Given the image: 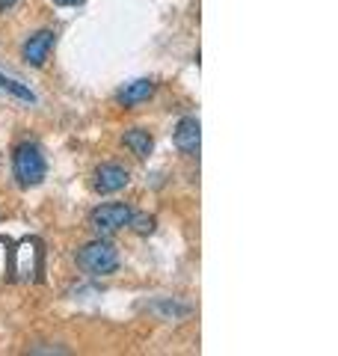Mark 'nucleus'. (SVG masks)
<instances>
[{"instance_id":"5","label":"nucleus","mask_w":338,"mask_h":356,"mask_svg":"<svg viewBox=\"0 0 338 356\" xmlns=\"http://www.w3.org/2000/svg\"><path fill=\"white\" fill-rule=\"evenodd\" d=\"M131 181V172L125 170L122 163H101L98 170H95V181H92V187L98 193H116V191H122Z\"/></svg>"},{"instance_id":"1","label":"nucleus","mask_w":338,"mask_h":356,"mask_svg":"<svg viewBox=\"0 0 338 356\" xmlns=\"http://www.w3.org/2000/svg\"><path fill=\"white\" fill-rule=\"evenodd\" d=\"M45 250L39 238H21L13 243V259H9V280L13 282H36L42 273Z\"/></svg>"},{"instance_id":"7","label":"nucleus","mask_w":338,"mask_h":356,"mask_svg":"<svg viewBox=\"0 0 338 356\" xmlns=\"http://www.w3.org/2000/svg\"><path fill=\"white\" fill-rule=\"evenodd\" d=\"M199 143H202L199 119L187 116V119L178 122V128H175V146H178V152H184V154H196V152H199Z\"/></svg>"},{"instance_id":"13","label":"nucleus","mask_w":338,"mask_h":356,"mask_svg":"<svg viewBox=\"0 0 338 356\" xmlns=\"http://www.w3.org/2000/svg\"><path fill=\"white\" fill-rule=\"evenodd\" d=\"M18 0H0V13H6V9H13Z\"/></svg>"},{"instance_id":"3","label":"nucleus","mask_w":338,"mask_h":356,"mask_svg":"<svg viewBox=\"0 0 338 356\" xmlns=\"http://www.w3.org/2000/svg\"><path fill=\"white\" fill-rule=\"evenodd\" d=\"M13 172H15V181L21 187H36L42 184L45 172H48V166H45V158H42V149L36 143H21L13 154Z\"/></svg>"},{"instance_id":"12","label":"nucleus","mask_w":338,"mask_h":356,"mask_svg":"<svg viewBox=\"0 0 338 356\" xmlns=\"http://www.w3.org/2000/svg\"><path fill=\"white\" fill-rule=\"evenodd\" d=\"M134 229L140 232V235H149V232H154V217H131Z\"/></svg>"},{"instance_id":"6","label":"nucleus","mask_w":338,"mask_h":356,"mask_svg":"<svg viewBox=\"0 0 338 356\" xmlns=\"http://www.w3.org/2000/svg\"><path fill=\"white\" fill-rule=\"evenodd\" d=\"M54 30H39L33 33V36L24 42V60L30 65H45V60H48V54L54 48Z\"/></svg>"},{"instance_id":"14","label":"nucleus","mask_w":338,"mask_h":356,"mask_svg":"<svg viewBox=\"0 0 338 356\" xmlns=\"http://www.w3.org/2000/svg\"><path fill=\"white\" fill-rule=\"evenodd\" d=\"M54 3H60V6H77L81 0H54Z\"/></svg>"},{"instance_id":"10","label":"nucleus","mask_w":338,"mask_h":356,"mask_svg":"<svg viewBox=\"0 0 338 356\" xmlns=\"http://www.w3.org/2000/svg\"><path fill=\"white\" fill-rule=\"evenodd\" d=\"M0 89H3V92H9V95H15V98H21V102H36V95L30 92L27 86H21L18 81H13V77H6V74H0Z\"/></svg>"},{"instance_id":"4","label":"nucleus","mask_w":338,"mask_h":356,"mask_svg":"<svg viewBox=\"0 0 338 356\" xmlns=\"http://www.w3.org/2000/svg\"><path fill=\"white\" fill-rule=\"evenodd\" d=\"M131 217H134L131 205L107 202V205H98L92 214H89V226H92V232H98V235H113V232L131 226Z\"/></svg>"},{"instance_id":"8","label":"nucleus","mask_w":338,"mask_h":356,"mask_svg":"<svg viewBox=\"0 0 338 356\" xmlns=\"http://www.w3.org/2000/svg\"><path fill=\"white\" fill-rule=\"evenodd\" d=\"M154 95V81H134L128 83L125 89H119V95H116V102L122 107H134V104H143V102H149V98Z\"/></svg>"},{"instance_id":"2","label":"nucleus","mask_w":338,"mask_h":356,"mask_svg":"<svg viewBox=\"0 0 338 356\" xmlns=\"http://www.w3.org/2000/svg\"><path fill=\"white\" fill-rule=\"evenodd\" d=\"M77 264L89 276H110L119 270V252L110 241H92L77 250Z\"/></svg>"},{"instance_id":"9","label":"nucleus","mask_w":338,"mask_h":356,"mask_svg":"<svg viewBox=\"0 0 338 356\" xmlns=\"http://www.w3.org/2000/svg\"><path fill=\"white\" fill-rule=\"evenodd\" d=\"M125 146L137 154L140 161H145L152 154V134L149 131H143V128H131L125 134Z\"/></svg>"},{"instance_id":"11","label":"nucleus","mask_w":338,"mask_h":356,"mask_svg":"<svg viewBox=\"0 0 338 356\" xmlns=\"http://www.w3.org/2000/svg\"><path fill=\"white\" fill-rule=\"evenodd\" d=\"M9 259H13V241L0 238V276L9 280Z\"/></svg>"}]
</instances>
